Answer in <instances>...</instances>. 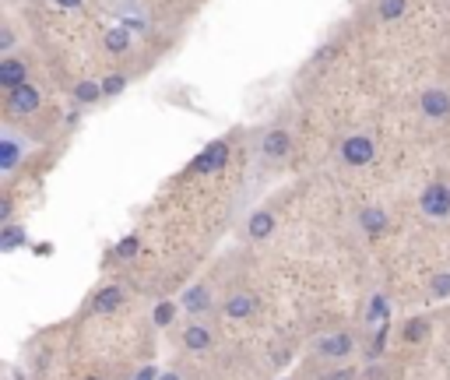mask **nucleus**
I'll list each match as a JSON object with an SVG mask.
<instances>
[{
    "mask_svg": "<svg viewBox=\"0 0 450 380\" xmlns=\"http://www.w3.org/2000/svg\"><path fill=\"white\" fill-rule=\"evenodd\" d=\"M334 159L345 166V169H366L373 159H376V141L369 130H352L338 141L334 148Z\"/></svg>",
    "mask_w": 450,
    "mask_h": 380,
    "instance_id": "f03ea898",
    "label": "nucleus"
},
{
    "mask_svg": "<svg viewBox=\"0 0 450 380\" xmlns=\"http://www.w3.org/2000/svg\"><path fill=\"white\" fill-rule=\"evenodd\" d=\"M102 46H106V53H113V57H123V53H130V46H134V35H130V28H127V25H113V28L102 35Z\"/></svg>",
    "mask_w": 450,
    "mask_h": 380,
    "instance_id": "dca6fc26",
    "label": "nucleus"
},
{
    "mask_svg": "<svg viewBox=\"0 0 450 380\" xmlns=\"http://www.w3.org/2000/svg\"><path fill=\"white\" fill-rule=\"evenodd\" d=\"M180 306L186 310V317H208L215 310V292H211V282H193L183 289Z\"/></svg>",
    "mask_w": 450,
    "mask_h": 380,
    "instance_id": "1a4fd4ad",
    "label": "nucleus"
},
{
    "mask_svg": "<svg viewBox=\"0 0 450 380\" xmlns=\"http://www.w3.org/2000/svg\"><path fill=\"white\" fill-rule=\"evenodd\" d=\"M85 380H102V377H85Z\"/></svg>",
    "mask_w": 450,
    "mask_h": 380,
    "instance_id": "7c9ffc66",
    "label": "nucleus"
},
{
    "mask_svg": "<svg viewBox=\"0 0 450 380\" xmlns=\"http://www.w3.org/2000/svg\"><path fill=\"white\" fill-rule=\"evenodd\" d=\"M25 243H28V236H25V229H21L18 222L0 225V250H4V254H11V250H18V247H25Z\"/></svg>",
    "mask_w": 450,
    "mask_h": 380,
    "instance_id": "6ab92c4d",
    "label": "nucleus"
},
{
    "mask_svg": "<svg viewBox=\"0 0 450 380\" xmlns=\"http://www.w3.org/2000/svg\"><path fill=\"white\" fill-rule=\"evenodd\" d=\"M159 380H180V374H159Z\"/></svg>",
    "mask_w": 450,
    "mask_h": 380,
    "instance_id": "c756f323",
    "label": "nucleus"
},
{
    "mask_svg": "<svg viewBox=\"0 0 450 380\" xmlns=\"http://www.w3.org/2000/svg\"><path fill=\"white\" fill-rule=\"evenodd\" d=\"M137 243H141V236H137V233H130V236H123V240L116 243V250H113V254H116L120 261H130V257H137V250H141Z\"/></svg>",
    "mask_w": 450,
    "mask_h": 380,
    "instance_id": "5701e85b",
    "label": "nucleus"
},
{
    "mask_svg": "<svg viewBox=\"0 0 450 380\" xmlns=\"http://www.w3.org/2000/svg\"><path fill=\"white\" fill-rule=\"evenodd\" d=\"M39 109H43V92L32 82L21 85V89H14V92H4V116L7 120H28Z\"/></svg>",
    "mask_w": 450,
    "mask_h": 380,
    "instance_id": "20e7f679",
    "label": "nucleus"
},
{
    "mask_svg": "<svg viewBox=\"0 0 450 380\" xmlns=\"http://www.w3.org/2000/svg\"><path fill=\"white\" fill-rule=\"evenodd\" d=\"M25 159H28V145H25L18 134H11V130H7V134L0 138V173H4V177L18 173Z\"/></svg>",
    "mask_w": 450,
    "mask_h": 380,
    "instance_id": "4468645a",
    "label": "nucleus"
},
{
    "mask_svg": "<svg viewBox=\"0 0 450 380\" xmlns=\"http://www.w3.org/2000/svg\"><path fill=\"white\" fill-rule=\"evenodd\" d=\"M274 229H278V218H274V208L264 204V208H257V211H250V218H247V225H243V240H250V243H264L274 236Z\"/></svg>",
    "mask_w": 450,
    "mask_h": 380,
    "instance_id": "ddd939ff",
    "label": "nucleus"
},
{
    "mask_svg": "<svg viewBox=\"0 0 450 380\" xmlns=\"http://www.w3.org/2000/svg\"><path fill=\"white\" fill-rule=\"evenodd\" d=\"M426 331H429V320H426V317H412V320H405L401 338H405L408 345H415V342H422V338H426Z\"/></svg>",
    "mask_w": 450,
    "mask_h": 380,
    "instance_id": "412c9836",
    "label": "nucleus"
},
{
    "mask_svg": "<svg viewBox=\"0 0 450 380\" xmlns=\"http://www.w3.org/2000/svg\"><path fill=\"white\" fill-rule=\"evenodd\" d=\"M7 222H14V201L4 190V197H0V225H7Z\"/></svg>",
    "mask_w": 450,
    "mask_h": 380,
    "instance_id": "bb28decb",
    "label": "nucleus"
},
{
    "mask_svg": "<svg viewBox=\"0 0 450 380\" xmlns=\"http://www.w3.org/2000/svg\"><path fill=\"white\" fill-rule=\"evenodd\" d=\"M28 82H32V67H28L25 57H18V53L0 57V89L4 92H14V89L28 85Z\"/></svg>",
    "mask_w": 450,
    "mask_h": 380,
    "instance_id": "9d476101",
    "label": "nucleus"
},
{
    "mask_svg": "<svg viewBox=\"0 0 450 380\" xmlns=\"http://www.w3.org/2000/svg\"><path fill=\"white\" fill-rule=\"evenodd\" d=\"M288 155H292V127H288V120L278 116L261 134V159H264V166H281Z\"/></svg>",
    "mask_w": 450,
    "mask_h": 380,
    "instance_id": "7ed1b4c3",
    "label": "nucleus"
},
{
    "mask_svg": "<svg viewBox=\"0 0 450 380\" xmlns=\"http://www.w3.org/2000/svg\"><path fill=\"white\" fill-rule=\"evenodd\" d=\"M176 313H180V299H162V303H155L152 320H155V328H169L176 320Z\"/></svg>",
    "mask_w": 450,
    "mask_h": 380,
    "instance_id": "aec40b11",
    "label": "nucleus"
},
{
    "mask_svg": "<svg viewBox=\"0 0 450 380\" xmlns=\"http://www.w3.org/2000/svg\"><path fill=\"white\" fill-rule=\"evenodd\" d=\"M356 225H359V233L366 240H380V236L390 233V211L380 208V204H366L356 215Z\"/></svg>",
    "mask_w": 450,
    "mask_h": 380,
    "instance_id": "f8f14e48",
    "label": "nucleus"
},
{
    "mask_svg": "<svg viewBox=\"0 0 450 380\" xmlns=\"http://www.w3.org/2000/svg\"><path fill=\"white\" fill-rule=\"evenodd\" d=\"M211 342H215V331L204 324V317H190L180 328V345L186 352H204L211 349Z\"/></svg>",
    "mask_w": 450,
    "mask_h": 380,
    "instance_id": "2eb2a0df",
    "label": "nucleus"
},
{
    "mask_svg": "<svg viewBox=\"0 0 450 380\" xmlns=\"http://www.w3.org/2000/svg\"><path fill=\"white\" fill-rule=\"evenodd\" d=\"M429 296H433V299H447L450 296V272L429 275Z\"/></svg>",
    "mask_w": 450,
    "mask_h": 380,
    "instance_id": "b1692460",
    "label": "nucleus"
},
{
    "mask_svg": "<svg viewBox=\"0 0 450 380\" xmlns=\"http://www.w3.org/2000/svg\"><path fill=\"white\" fill-rule=\"evenodd\" d=\"M53 7H64V11H78V7H85V0H50Z\"/></svg>",
    "mask_w": 450,
    "mask_h": 380,
    "instance_id": "cd10ccee",
    "label": "nucleus"
},
{
    "mask_svg": "<svg viewBox=\"0 0 450 380\" xmlns=\"http://www.w3.org/2000/svg\"><path fill=\"white\" fill-rule=\"evenodd\" d=\"M419 113L426 120H433V123L450 120V89H444V85L422 89V95H419Z\"/></svg>",
    "mask_w": 450,
    "mask_h": 380,
    "instance_id": "9b49d317",
    "label": "nucleus"
},
{
    "mask_svg": "<svg viewBox=\"0 0 450 380\" xmlns=\"http://www.w3.org/2000/svg\"><path fill=\"white\" fill-rule=\"evenodd\" d=\"M229 159H232V141L229 138H215V141H208L190 159V166L183 169V177H215V173H222L229 166Z\"/></svg>",
    "mask_w": 450,
    "mask_h": 380,
    "instance_id": "f257e3e1",
    "label": "nucleus"
},
{
    "mask_svg": "<svg viewBox=\"0 0 450 380\" xmlns=\"http://www.w3.org/2000/svg\"><path fill=\"white\" fill-rule=\"evenodd\" d=\"M387 317V299L383 296H373L369 299V310H366V320H383Z\"/></svg>",
    "mask_w": 450,
    "mask_h": 380,
    "instance_id": "a878e982",
    "label": "nucleus"
},
{
    "mask_svg": "<svg viewBox=\"0 0 450 380\" xmlns=\"http://www.w3.org/2000/svg\"><path fill=\"white\" fill-rule=\"evenodd\" d=\"M218 310H222L229 320H254V317L261 313V299H257L254 289H232V292L222 296Z\"/></svg>",
    "mask_w": 450,
    "mask_h": 380,
    "instance_id": "423d86ee",
    "label": "nucleus"
},
{
    "mask_svg": "<svg viewBox=\"0 0 450 380\" xmlns=\"http://www.w3.org/2000/svg\"><path fill=\"white\" fill-rule=\"evenodd\" d=\"M123 303H127V289H123L120 282H106L89 296V303H85V317H109V313H116Z\"/></svg>",
    "mask_w": 450,
    "mask_h": 380,
    "instance_id": "0eeeda50",
    "label": "nucleus"
},
{
    "mask_svg": "<svg viewBox=\"0 0 450 380\" xmlns=\"http://www.w3.org/2000/svg\"><path fill=\"white\" fill-rule=\"evenodd\" d=\"M127 85H130V78H127L123 71H109V74L102 78V95H106V99H116V95H123Z\"/></svg>",
    "mask_w": 450,
    "mask_h": 380,
    "instance_id": "4be33fe9",
    "label": "nucleus"
},
{
    "mask_svg": "<svg viewBox=\"0 0 450 380\" xmlns=\"http://www.w3.org/2000/svg\"><path fill=\"white\" fill-rule=\"evenodd\" d=\"M313 352L320 359H327V363H342V359H349L356 352V335L352 331H327V335L317 338Z\"/></svg>",
    "mask_w": 450,
    "mask_h": 380,
    "instance_id": "6e6552de",
    "label": "nucleus"
},
{
    "mask_svg": "<svg viewBox=\"0 0 450 380\" xmlns=\"http://www.w3.org/2000/svg\"><path fill=\"white\" fill-rule=\"evenodd\" d=\"M447 4H450V0H447Z\"/></svg>",
    "mask_w": 450,
    "mask_h": 380,
    "instance_id": "2f4dec72",
    "label": "nucleus"
},
{
    "mask_svg": "<svg viewBox=\"0 0 450 380\" xmlns=\"http://www.w3.org/2000/svg\"><path fill=\"white\" fill-rule=\"evenodd\" d=\"M408 14V0H376L373 18L376 21H401Z\"/></svg>",
    "mask_w": 450,
    "mask_h": 380,
    "instance_id": "a211bd4d",
    "label": "nucleus"
},
{
    "mask_svg": "<svg viewBox=\"0 0 450 380\" xmlns=\"http://www.w3.org/2000/svg\"><path fill=\"white\" fill-rule=\"evenodd\" d=\"M419 211L429 222H447L450 218V184L447 180H433L429 187H422V194H419Z\"/></svg>",
    "mask_w": 450,
    "mask_h": 380,
    "instance_id": "39448f33",
    "label": "nucleus"
},
{
    "mask_svg": "<svg viewBox=\"0 0 450 380\" xmlns=\"http://www.w3.org/2000/svg\"><path fill=\"white\" fill-rule=\"evenodd\" d=\"M130 380H159V374H155V367H145V370H137Z\"/></svg>",
    "mask_w": 450,
    "mask_h": 380,
    "instance_id": "c85d7f7f",
    "label": "nucleus"
},
{
    "mask_svg": "<svg viewBox=\"0 0 450 380\" xmlns=\"http://www.w3.org/2000/svg\"><path fill=\"white\" fill-rule=\"evenodd\" d=\"M71 99H74V106H95L99 99H106V95H102V82H95V78H81V82H74Z\"/></svg>",
    "mask_w": 450,
    "mask_h": 380,
    "instance_id": "f3484780",
    "label": "nucleus"
},
{
    "mask_svg": "<svg viewBox=\"0 0 450 380\" xmlns=\"http://www.w3.org/2000/svg\"><path fill=\"white\" fill-rule=\"evenodd\" d=\"M14 53V25L11 21H0V57Z\"/></svg>",
    "mask_w": 450,
    "mask_h": 380,
    "instance_id": "393cba45",
    "label": "nucleus"
}]
</instances>
